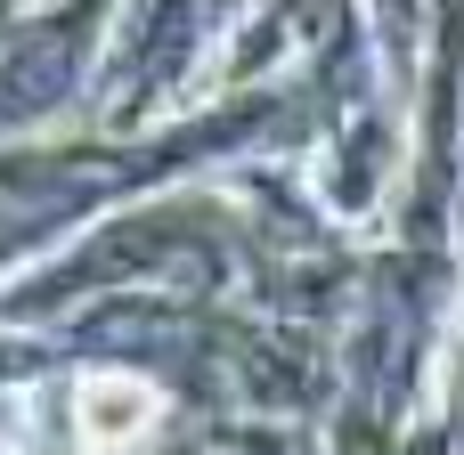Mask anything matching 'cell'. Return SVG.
Returning <instances> with one entry per match:
<instances>
[{"label": "cell", "instance_id": "cell-1", "mask_svg": "<svg viewBox=\"0 0 464 455\" xmlns=\"http://www.w3.org/2000/svg\"><path fill=\"white\" fill-rule=\"evenodd\" d=\"M155 415H163V391H155L147 374L106 366V374H82V383H73V431H82L90 455L139 448V440L155 431Z\"/></svg>", "mask_w": 464, "mask_h": 455}]
</instances>
